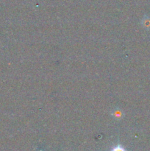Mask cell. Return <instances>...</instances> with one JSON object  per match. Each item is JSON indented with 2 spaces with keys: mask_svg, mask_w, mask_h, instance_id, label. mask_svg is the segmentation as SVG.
<instances>
[{
  "mask_svg": "<svg viewBox=\"0 0 150 151\" xmlns=\"http://www.w3.org/2000/svg\"><path fill=\"white\" fill-rule=\"evenodd\" d=\"M110 151H126V150L121 145H117L113 147Z\"/></svg>",
  "mask_w": 150,
  "mask_h": 151,
  "instance_id": "3957f363",
  "label": "cell"
},
{
  "mask_svg": "<svg viewBox=\"0 0 150 151\" xmlns=\"http://www.w3.org/2000/svg\"><path fill=\"white\" fill-rule=\"evenodd\" d=\"M112 116H113V117L115 118V119H122V118L124 117V112L122 111L121 110H120V109H116V110L113 111V112H112Z\"/></svg>",
  "mask_w": 150,
  "mask_h": 151,
  "instance_id": "6da1fadb",
  "label": "cell"
},
{
  "mask_svg": "<svg viewBox=\"0 0 150 151\" xmlns=\"http://www.w3.org/2000/svg\"><path fill=\"white\" fill-rule=\"evenodd\" d=\"M142 24L144 27L150 28V19L149 18H144L142 21Z\"/></svg>",
  "mask_w": 150,
  "mask_h": 151,
  "instance_id": "7a4b0ae2",
  "label": "cell"
}]
</instances>
